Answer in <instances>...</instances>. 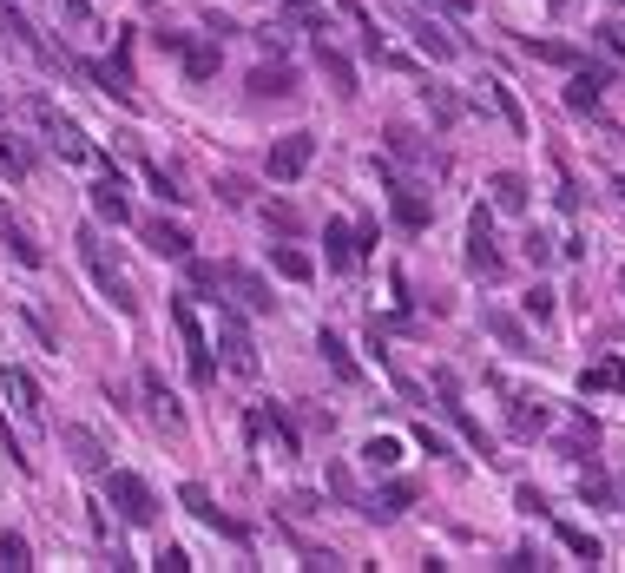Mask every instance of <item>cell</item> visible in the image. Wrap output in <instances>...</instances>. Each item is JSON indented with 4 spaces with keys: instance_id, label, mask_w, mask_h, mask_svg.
<instances>
[{
    "instance_id": "6da1fadb",
    "label": "cell",
    "mask_w": 625,
    "mask_h": 573,
    "mask_svg": "<svg viewBox=\"0 0 625 573\" xmlns=\"http://www.w3.org/2000/svg\"><path fill=\"white\" fill-rule=\"evenodd\" d=\"M73 244H79V257H86V271H93V284H99V290L112 297V310H119V317H132V310H139V297H132V284L119 277V264L106 257V244H99V231H79Z\"/></svg>"
},
{
    "instance_id": "7a4b0ae2",
    "label": "cell",
    "mask_w": 625,
    "mask_h": 573,
    "mask_svg": "<svg viewBox=\"0 0 625 573\" xmlns=\"http://www.w3.org/2000/svg\"><path fill=\"white\" fill-rule=\"evenodd\" d=\"M106 501L119 508V521H132V527H152L158 521V494L145 488L132 468H106Z\"/></svg>"
},
{
    "instance_id": "3957f363",
    "label": "cell",
    "mask_w": 625,
    "mask_h": 573,
    "mask_svg": "<svg viewBox=\"0 0 625 573\" xmlns=\"http://www.w3.org/2000/svg\"><path fill=\"white\" fill-rule=\"evenodd\" d=\"M172 323H178V336H185V356H191V382H198V389H211V382H218V363H211V336L198 330V310H191L185 297L172 303Z\"/></svg>"
},
{
    "instance_id": "277c9868",
    "label": "cell",
    "mask_w": 625,
    "mask_h": 573,
    "mask_svg": "<svg viewBox=\"0 0 625 573\" xmlns=\"http://www.w3.org/2000/svg\"><path fill=\"white\" fill-rule=\"evenodd\" d=\"M468 271L474 277H500V271H507V257H500V244H494V218H487V211H474V218H468Z\"/></svg>"
},
{
    "instance_id": "5b68a950",
    "label": "cell",
    "mask_w": 625,
    "mask_h": 573,
    "mask_svg": "<svg viewBox=\"0 0 625 573\" xmlns=\"http://www.w3.org/2000/svg\"><path fill=\"white\" fill-rule=\"evenodd\" d=\"M310 159H316V139H310V132H283V139L270 145V178H277V185H290V178L310 172Z\"/></svg>"
},
{
    "instance_id": "8992f818",
    "label": "cell",
    "mask_w": 625,
    "mask_h": 573,
    "mask_svg": "<svg viewBox=\"0 0 625 573\" xmlns=\"http://www.w3.org/2000/svg\"><path fill=\"white\" fill-rule=\"evenodd\" d=\"M0 396L14 402V415H27V422H47V396H40V382H33V369L7 363V369H0Z\"/></svg>"
},
{
    "instance_id": "52a82bcc",
    "label": "cell",
    "mask_w": 625,
    "mask_h": 573,
    "mask_svg": "<svg viewBox=\"0 0 625 573\" xmlns=\"http://www.w3.org/2000/svg\"><path fill=\"white\" fill-rule=\"evenodd\" d=\"M402 27L415 33V47H422L428 60H461V40H454V33L441 27V20H428L422 7H402Z\"/></svg>"
},
{
    "instance_id": "ba28073f",
    "label": "cell",
    "mask_w": 625,
    "mask_h": 573,
    "mask_svg": "<svg viewBox=\"0 0 625 573\" xmlns=\"http://www.w3.org/2000/svg\"><path fill=\"white\" fill-rule=\"evenodd\" d=\"M178 508H191V514H198L204 527H218V534H231V541H244V521H231V514H218V501H211V494H204L198 481H185V488H178Z\"/></svg>"
},
{
    "instance_id": "9c48e42d",
    "label": "cell",
    "mask_w": 625,
    "mask_h": 573,
    "mask_svg": "<svg viewBox=\"0 0 625 573\" xmlns=\"http://www.w3.org/2000/svg\"><path fill=\"white\" fill-rule=\"evenodd\" d=\"M323 244H329V264H336V271H356V257H362V238H356V224L329 218V224H323Z\"/></svg>"
},
{
    "instance_id": "30bf717a",
    "label": "cell",
    "mask_w": 625,
    "mask_h": 573,
    "mask_svg": "<svg viewBox=\"0 0 625 573\" xmlns=\"http://www.w3.org/2000/svg\"><path fill=\"white\" fill-rule=\"evenodd\" d=\"M599 93H606V66H573V80H566V106H573V112H593Z\"/></svg>"
},
{
    "instance_id": "8fae6325",
    "label": "cell",
    "mask_w": 625,
    "mask_h": 573,
    "mask_svg": "<svg viewBox=\"0 0 625 573\" xmlns=\"http://www.w3.org/2000/svg\"><path fill=\"white\" fill-rule=\"evenodd\" d=\"M93 211H99L106 224H125V218H132V205H125V178L112 172V165H106V178L93 185Z\"/></svg>"
},
{
    "instance_id": "7c38bea8",
    "label": "cell",
    "mask_w": 625,
    "mask_h": 573,
    "mask_svg": "<svg viewBox=\"0 0 625 573\" xmlns=\"http://www.w3.org/2000/svg\"><path fill=\"white\" fill-rule=\"evenodd\" d=\"M224 363H231V376H257V343L244 336L237 317H224Z\"/></svg>"
},
{
    "instance_id": "4fadbf2b",
    "label": "cell",
    "mask_w": 625,
    "mask_h": 573,
    "mask_svg": "<svg viewBox=\"0 0 625 573\" xmlns=\"http://www.w3.org/2000/svg\"><path fill=\"white\" fill-rule=\"evenodd\" d=\"M224 290H237V303H244V310H270V284L257 271H237V264H224Z\"/></svg>"
},
{
    "instance_id": "5bb4252c",
    "label": "cell",
    "mask_w": 625,
    "mask_h": 573,
    "mask_svg": "<svg viewBox=\"0 0 625 573\" xmlns=\"http://www.w3.org/2000/svg\"><path fill=\"white\" fill-rule=\"evenodd\" d=\"M389 191H395V224H402V231H422V224L435 218V205H428L415 185H395V178H389Z\"/></svg>"
},
{
    "instance_id": "9a60e30c",
    "label": "cell",
    "mask_w": 625,
    "mask_h": 573,
    "mask_svg": "<svg viewBox=\"0 0 625 573\" xmlns=\"http://www.w3.org/2000/svg\"><path fill=\"white\" fill-rule=\"evenodd\" d=\"M408 501H415V488H408V481H389L382 494L362 501V514H369V521H395V514H408Z\"/></svg>"
},
{
    "instance_id": "2e32d148",
    "label": "cell",
    "mask_w": 625,
    "mask_h": 573,
    "mask_svg": "<svg viewBox=\"0 0 625 573\" xmlns=\"http://www.w3.org/2000/svg\"><path fill=\"white\" fill-rule=\"evenodd\" d=\"M487 99H494V112H500V119H507V132H514V139H527V132H533V119H527V106H520V99H514V86L487 80Z\"/></svg>"
},
{
    "instance_id": "e0dca14e",
    "label": "cell",
    "mask_w": 625,
    "mask_h": 573,
    "mask_svg": "<svg viewBox=\"0 0 625 573\" xmlns=\"http://www.w3.org/2000/svg\"><path fill=\"white\" fill-rule=\"evenodd\" d=\"M145 244H152L158 257H191V231H185V224H165V218L145 224Z\"/></svg>"
},
{
    "instance_id": "ac0fdd59",
    "label": "cell",
    "mask_w": 625,
    "mask_h": 573,
    "mask_svg": "<svg viewBox=\"0 0 625 573\" xmlns=\"http://www.w3.org/2000/svg\"><path fill=\"white\" fill-rule=\"evenodd\" d=\"M297 93V73L290 66H257L250 73V99H290Z\"/></svg>"
},
{
    "instance_id": "d6986e66",
    "label": "cell",
    "mask_w": 625,
    "mask_h": 573,
    "mask_svg": "<svg viewBox=\"0 0 625 573\" xmlns=\"http://www.w3.org/2000/svg\"><path fill=\"white\" fill-rule=\"evenodd\" d=\"M316 350H323V363L336 369V376H343V382H362V363H356V356H349V343H343V336H336V330H323V336H316Z\"/></svg>"
},
{
    "instance_id": "ffe728a7",
    "label": "cell",
    "mask_w": 625,
    "mask_h": 573,
    "mask_svg": "<svg viewBox=\"0 0 625 573\" xmlns=\"http://www.w3.org/2000/svg\"><path fill=\"white\" fill-rule=\"evenodd\" d=\"M316 66H323V73H329V80H336V93H356V66H349L343 60V53H336V47H329V40H323V33H316Z\"/></svg>"
},
{
    "instance_id": "44dd1931",
    "label": "cell",
    "mask_w": 625,
    "mask_h": 573,
    "mask_svg": "<svg viewBox=\"0 0 625 573\" xmlns=\"http://www.w3.org/2000/svg\"><path fill=\"white\" fill-rule=\"evenodd\" d=\"M79 73H86V80H99L112 99H125V106H132V73H125V60H106V66H86V60H79Z\"/></svg>"
},
{
    "instance_id": "7402d4cb",
    "label": "cell",
    "mask_w": 625,
    "mask_h": 573,
    "mask_svg": "<svg viewBox=\"0 0 625 573\" xmlns=\"http://www.w3.org/2000/svg\"><path fill=\"white\" fill-rule=\"evenodd\" d=\"M47 139H53V152H60L66 165H86V159H93V145L79 139V126H66V119H53V126H47Z\"/></svg>"
},
{
    "instance_id": "603a6c76",
    "label": "cell",
    "mask_w": 625,
    "mask_h": 573,
    "mask_svg": "<svg viewBox=\"0 0 625 573\" xmlns=\"http://www.w3.org/2000/svg\"><path fill=\"white\" fill-rule=\"evenodd\" d=\"M270 264H277V277H290V284H310V277H316V264L297 251V244H277V251H270Z\"/></svg>"
},
{
    "instance_id": "cb8c5ba5",
    "label": "cell",
    "mask_w": 625,
    "mask_h": 573,
    "mask_svg": "<svg viewBox=\"0 0 625 573\" xmlns=\"http://www.w3.org/2000/svg\"><path fill=\"white\" fill-rule=\"evenodd\" d=\"M178 53H185V73H191V80H211V73H218V60H224L211 40H185Z\"/></svg>"
},
{
    "instance_id": "d4e9b609",
    "label": "cell",
    "mask_w": 625,
    "mask_h": 573,
    "mask_svg": "<svg viewBox=\"0 0 625 573\" xmlns=\"http://www.w3.org/2000/svg\"><path fill=\"white\" fill-rule=\"evenodd\" d=\"M0 172H7V178H27V172H33V152H27V145H20L7 126H0Z\"/></svg>"
},
{
    "instance_id": "484cf974",
    "label": "cell",
    "mask_w": 625,
    "mask_h": 573,
    "mask_svg": "<svg viewBox=\"0 0 625 573\" xmlns=\"http://www.w3.org/2000/svg\"><path fill=\"white\" fill-rule=\"evenodd\" d=\"M66 448H73V462H79V468H106V448H99L93 429H66Z\"/></svg>"
},
{
    "instance_id": "4316f807",
    "label": "cell",
    "mask_w": 625,
    "mask_h": 573,
    "mask_svg": "<svg viewBox=\"0 0 625 573\" xmlns=\"http://www.w3.org/2000/svg\"><path fill=\"white\" fill-rule=\"evenodd\" d=\"M494 205L500 211H527V178L520 172H494Z\"/></svg>"
},
{
    "instance_id": "83f0119b",
    "label": "cell",
    "mask_w": 625,
    "mask_h": 573,
    "mask_svg": "<svg viewBox=\"0 0 625 573\" xmlns=\"http://www.w3.org/2000/svg\"><path fill=\"white\" fill-rule=\"evenodd\" d=\"M579 389H586V396H593V389H625V363H619V356H606V363H593Z\"/></svg>"
},
{
    "instance_id": "f1b7e54d",
    "label": "cell",
    "mask_w": 625,
    "mask_h": 573,
    "mask_svg": "<svg viewBox=\"0 0 625 573\" xmlns=\"http://www.w3.org/2000/svg\"><path fill=\"white\" fill-rule=\"evenodd\" d=\"M362 462L369 468H395L402 462V442H395V435H369V442H362Z\"/></svg>"
},
{
    "instance_id": "f546056e",
    "label": "cell",
    "mask_w": 625,
    "mask_h": 573,
    "mask_svg": "<svg viewBox=\"0 0 625 573\" xmlns=\"http://www.w3.org/2000/svg\"><path fill=\"white\" fill-rule=\"evenodd\" d=\"M507 429H514V435H540V429H547V409H540V402L527 409V396H514V415H507Z\"/></svg>"
},
{
    "instance_id": "4dcf8cb0",
    "label": "cell",
    "mask_w": 625,
    "mask_h": 573,
    "mask_svg": "<svg viewBox=\"0 0 625 573\" xmlns=\"http://www.w3.org/2000/svg\"><path fill=\"white\" fill-rule=\"evenodd\" d=\"M0 567H7V573H27V567H33L27 534H0Z\"/></svg>"
},
{
    "instance_id": "1f68e13d",
    "label": "cell",
    "mask_w": 625,
    "mask_h": 573,
    "mask_svg": "<svg viewBox=\"0 0 625 573\" xmlns=\"http://www.w3.org/2000/svg\"><path fill=\"white\" fill-rule=\"evenodd\" d=\"M520 53H533V60H547V66H579V53L560 47V40H520Z\"/></svg>"
},
{
    "instance_id": "d6a6232c",
    "label": "cell",
    "mask_w": 625,
    "mask_h": 573,
    "mask_svg": "<svg viewBox=\"0 0 625 573\" xmlns=\"http://www.w3.org/2000/svg\"><path fill=\"white\" fill-rule=\"evenodd\" d=\"M145 185H152V191H158V198H165V205H185V198H191V191H185V185H178V178H172V172H165V165H145Z\"/></svg>"
},
{
    "instance_id": "836d02e7",
    "label": "cell",
    "mask_w": 625,
    "mask_h": 573,
    "mask_svg": "<svg viewBox=\"0 0 625 573\" xmlns=\"http://www.w3.org/2000/svg\"><path fill=\"white\" fill-rule=\"evenodd\" d=\"M7 251H14L20 264H27V271H40V264H47V257H40V244H33L27 231H20V224H14V218H7Z\"/></svg>"
},
{
    "instance_id": "e575fe53",
    "label": "cell",
    "mask_w": 625,
    "mask_h": 573,
    "mask_svg": "<svg viewBox=\"0 0 625 573\" xmlns=\"http://www.w3.org/2000/svg\"><path fill=\"white\" fill-rule=\"evenodd\" d=\"M560 541L573 547V554L586 560V567H599V541H593V534H586V527H566V521H560Z\"/></svg>"
},
{
    "instance_id": "d590c367",
    "label": "cell",
    "mask_w": 625,
    "mask_h": 573,
    "mask_svg": "<svg viewBox=\"0 0 625 573\" xmlns=\"http://www.w3.org/2000/svg\"><path fill=\"white\" fill-rule=\"evenodd\" d=\"M593 40H599V53H606L612 66H625V27H619V20H606V27H599Z\"/></svg>"
},
{
    "instance_id": "8d00e7d4",
    "label": "cell",
    "mask_w": 625,
    "mask_h": 573,
    "mask_svg": "<svg viewBox=\"0 0 625 573\" xmlns=\"http://www.w3.org/2000/svg\"><path fill=\"white\" fill-rule=\"evenodd\" d=\"M323 475H329V494H336V501H349V508H362V494H356V481H349V468H343V462H329Z\"/></svg>"
},
{
    "instance_id": "74e56055",
    "label": "cell",
    "mask_w": 625,
    "mask_h": 573,
    "mask_svg": "<svg viewBox=\"0 0 625 573\" xmlns=\"http://www.w3.org/2000/svg\"><path fill=\"white\" fill-rule=\"evenodd\" d=\"M382 139H389V152H395V159H422V139H415L408 126H389Z\"/></svg>"
},
{
    "instance_id": "f35d334b",
    "label": "cell",
    "mask_w": 625,
    "mask_h": 573,
    "mask_svg": "<svg viewBox=\"0 0 625 573\" xmlns=\"http://www.w3.org/2000/svg\"><path fill=\"white\" fill-rule=\"evenodd\" d=\"M487 330H494L500 343H507V350H527V330H520L514 317H500V310H494V317H487Z\"/></svg>"
},
{
    "instance_id": "ab89813d",
    "label": "cell",
    "mask_w": 625,
    "mask_h": 573,
    "mask_svg": "<svg viewBox=\"0 0 625 573\" xmlns=\"http://www.w3.org/2000/svg\"><path fill=\"white\" fill-rule=\"evenodd\" d=\"M264 224H270V231H283V238H297V231H303V218L290 205H264Z\"/></svg>"
},
{
    "instance_id": "60d3db41",
    "label": "cell",
    "mask_w": 625,
    "mask_h": 573,
    "mask_svg": "<svg viewBox=\"0 0 625 573\" xmlns=\"http://www.w3.org/2000/svg\"><path fill=\"white\" fill-rule=\"evenodd\" d=\"M579 494H586L593 508H606V501H612V488H606V475H599V468H586V475H579Z\"/></svg>"
},
{
    "instance_id": "b9f144b4",
    "label": "cell",
    "mask_w": 625,
    "mask_h": 573,
    "mask_svg": "<svg viewBox=\"0 0 625 573\" xmlns=\"http://www.w3.org/2000/svg\"><path fill=\"white\" fill-rule=\"evenodd\" d=\"M520 303H527V317H533V323H547V317H553V290H547V284H533Z\"/></svg>"
},
{
    "instance_id": "7bdbcfd3",
    "label": "cell",
    "mask_w": 625,
    "mask_h": 573,
    "mask_svg": "<svg viewBox=\"0 0 625 573\" xmlns=\"http://www.w3.org/2000/svg\"><path fill=\"white\" fill-rule=\"evenodd\" d=\"M191 290H224V264H191Z\"/></svg>"
},
{
    "instance_id": "ee69618b",
    "label": "cell",
    "mask_w": 625,
    "mask_h": 573,
    "mask_svg": "<svg viewBox=\"0 0 625 573\" xmlns=\"http://www.w3.org/2000/svg\"><path fill=\"white\" fill-rule=\"evenodd\" d=\"M422 93H428V112H435L441 126H454V112H461V106H454V99L441 93V86H422Z\"/></svg>"
},
{
    "instance_id": "f6af8a7d",
    "label": "cell",
    "mask_w": 625,
    "mask_h": 573,
    "mask_svg": "<svg viewBox=\"0 0 625 573\" xmlns=\"http://www.w3.org/2000/svg\"><path fill=\"white\" fill-rule=\"evenodd\" d=\"M218 198H224V205H244V198H250V185H244V178H224V185H218Z\"/></svg>"
},
{
    "instance_id": "bcb514c9",
    "label": "cell",
    "mask_w": 625,
    "mask_h": 573,
    "mask_svg": "<svg viewBox=\"0 0 625 573\" xmlns=\"http://www.w3.org/2000/svg\"><path fill=\"white\" fill-rule=\"evenodd\" d=\"M158 567H165V573H185L191 554H185V547H165V554H158Z\"/></svg>"
},
{
    "instance_id": "7dc6e473",
    "label": "cell",
    "mask_w": 625,
    "mask_h": 573,
    "mask_svg": "<svg viewBox=\"0 0 625 573\" xmlns=\"http://www.w3.org/2000/svg\"><path fill=\"white\" fill-rule=\"evenodd\" d=\"M415 442H422V448H428V455H448V442H441V435H435V429H428V422H422V429H415Z\"/></svg>"
},
{
    "instance_id": "c3c4849f",
    "label": "cell",
    "mask_w": 625,
    "mask_h": 573,
    "mask_svg": "<svg viewBox=\"0 0 625 573\" xmlns=\"http://www.w3.org/2000/svg\"><path fill=\"white\" fill-rule=\"evenodd\" d=\"M60 7H66L73 20H93V0H60Z\"/></svg>"
},
{
    "instance_id": "681fc988",
    "label": "cell",
    "mask_w": 625,
    "mask_h": 573,
    "mask_svg": "<svg viewBox=\"0 0 625 573\" xmlns=\"http://www.w3.org/2000/svg\"><path fill=\"white\" fill-rule=\"evenodd\" d=\"M448 7H454V14H468V7H474V0H448Z\"/></svg>"
},
{
    "instance_id": "f907efd6",
    "label": "cell",
    "mask_w": 625,
    "mask_h": 573,
    "mask_svg": "<svg viewBox=\"0 0 625 573\" xmlns=\"http://www.w3.org/2000/svg\"><path fill=\"white\" fill-rule=\"evenodd\" d=\"M612 191H619V198H625V178H612Z\"/></svg>"
},
{
    "instance_id": "816d5d0a",
    "label": "cell",
    "mask_w": 625,
    "mask_h": 573,
    "mask_svg": "<svg viewBox=\"0 0 625 573\" xmlns=\"http://www.w3.org/2000/svg\"><path fill=\"white\" fill-rule=\"evenodd\" d=\"M290 7H297V0H290Z\"/></svg>"
},
{
    "instance_id": "f5cc1de1",
    "label": "cell",
    "mask_w": 625,
    "mask_h": 573,
    "mask_svg": "<svg viewBox=\"0 0 625 573\" xmlns=\"http://www.w3.org/2000/svg\"><path fill=\"white\" fill-rule=\"evenodd\" d=\"M0 106H7V99H0Z\"/></svg>"
},
{
    "instance_id": "db71d44e",
    "label": "cell",
    "mask_w": 625,
    "mask_h": 573,
    "mask_svg": "<svg viewBox=\"0 0 625 573\" xmlns=\"http://www.w3.org/2000/svg\"><path fill=\"white\" fill-rule=\"evenodd\" d=\"M619 284H625V277H619Z\"/></svg>"
}]
</instances>
